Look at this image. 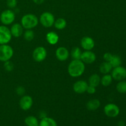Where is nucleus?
<instances>
[{"mask_svg": "<svg viewBox=\"0 0 126 126\" xmlns=\"http://www.w3.org/2000/svg\"><path fill=\"white\" fill-rule=\"evenodd\" d=\"M39 118H40L41 119H43V118H46V117H47L46 113V112L44 111H41L39 112Z\"/></svg>", "mask_w": 126, "mask_h": 126, "instance_id": "nucleus-33", "label": "nucleus"}, {"mask_svg": "<svg viewBox=\"0 0 126 126\" xmlns=\"http://www.w3.org/2000/svg\"><path fill=\"white\" fill-rule=\"evenodd\" d=\"M82 52L81 49L78 47H75L71 49L70 52V55L71 56L72 60H81V55Z\"/></svg>", "mask_w": 126, "mask_h": 126, "instance_id": "nucleus-22", "label": "nucleus"}, {"mask_svg": "<svg viewBox=\"0 0 126 126\" xmlns=\"http://www.w3.org/2000/svg\"><path fill=\"white\" fill-rule=\"evenodd\" d=\"M88 85V83L84 80H78L74 83L73 89L75 93L82 94L86 92Z\"/></svg>", "mask_w": 126, "mask_h": 126, "instance_id": "nucleus-11", "label": "nucleus"}, {"mask_svg": "<svg viewBox=\"0 0 126 126\" xmlns=\"http://www.w3.org/2000/svg\"><path fill=\"white\" fill-rule=\"evenodd\" d=\"M39 126H57V122L53 118L50 117H46L41 119L39 123Z\"/></svg>", "mask_w": 126, "mask_h": 126, "instance_id": "nucleus-20", "label": "nucleus"}, {"mask_svg": "<svg viewBox=\"0 0 126 126\" xmlns=\"http://www.w3.org/2000/svg\"><path fill=\"white\" fill-rule=\"evenodd\" d=\"M10 28L6 25H0V45L7 44L12 39Z\"/></svg>", "mask_w": 126, "mask_h": 126, "instance_id": "nucleus-6", "label": "nucleus"}, {"mask_svg": "<svg viewBox=\"0 0 126 126\" xmlns=\"http://www.w3.org/2000/svg\"><path fill=\"white\" fill-rule=\"evenodd\" d=\"M104 113L109 118H116L119 115L120 110L119 107L114 103H108L105 106Z\"/></svg>", "mask_w": 126, "mask_h": 126, "instance_id": "nucleus-9", "label": "nucleus"}, {"mask_svg": "<svg viewBox=\"0 0 126 126\" xmlns=\"http://www.w3.org/2000/svg\"><path fill=\"white\" fill-rule=\"evenodd\" d=\"M6 5L10 9L16 8L17 5V0H6Z\"/></svg>", "mask_w": 126, "mask_h": 126, "instance_id": "nucleus-29", "label": "nucleus"}, {"mask_svg": "<svg viewBox=\"0 0 126 126\" xmlns=\"http://www.w3.org/2000/svg\"><path fill=\"white\" fill-rule=\"evenodd\" d=\"M110 63L112 67L115 68L117 66H121L122 63V60L120 57L118 55H113L110 61L109 62Z\"/></svg>", "mask_w": 126, "mask_h": 126, "instance_id": "nucleus-25", "label": "nucleus"}, {"mask_svg": "<svg viewBox=\"0 0 126 126\" xmlns=\"http://www.w3.org/2000/svg\"><path fill=\"white\" fill-rule=\"evenodd\" d=\"M81 46L85 50H92L95 47V41L90 36H84L81 40Z\"/></svg>", "mask_w": 126, "mask_h": 126, "instance_id": "nucleus-14", "label": "nucleus"}, {"mask_svg": "<svg viewBox=\"0 0 126 126\" xmlns=\"http://www.w3.org/2000/svg\"><path fill=\"white\" fill-rule=\"evenodd\" d=\"M14 55V49L11 46L7 44L0 45V61L5 62L10 60Z\"/></svg>", "mask_w": 126, "mask_h": 126, "instance_id": "nucleus-3", "label": "nucleus"}, {"mask_svg": "<svg viewBox=\"0 0 126 126\" xmlns=\"http://www.w3.org/2000/svg\"><path fill=\"white\" fill-rule=\"evenodd\" d=\"M55 17L50 12H44L41 14L39 18V22L45 28H50L52 27L55 22Z\"/></svg>", "mask_w": 126, "mask_h": 126, "instance_id": "nucleus-5", "label": "nucleus"}, {"mask_svg": "<svg viewBox=\"0 0 126 126\" xmlns=\"http://www.w3.org/2000/svg\"><path fill=\"white\" fill-rule=\"evenodd\" d=\"M116 90L120 94L126 93V81L122 80L116 84Z\"/></svg>", "mask_w": 126, "mask_h": 126, "instance_id": "nucleus-26", "label": "nucleus"}, {"mask_svg": "<svg viewBox=\"0 0 126 126\" xmlns=\"http://www.w3.org/2000/svg\"><path fill=\"white\" fill-rule=\"evenodd\" d=\"M86 92H87L89 94H94L96 92V87H94V86H91V85H88V87H87Z\"/></svg>", "mask_w": 126, "mask_h": 126, "instance_id": "nucleus-31", "label": "nucleus"}, {"mask_svg": "<svg viewBox=\"0 0 126 126\" xmlns=\"http://www.w3.org/2000/svg\"><path fill=\"white\" fill-rule=\"evenodd\" d=\"M32 1L36 4H43L45 0H32Z\"/></svg>", "mask_w": 126, "mask_h": 126, "instance_id": "nucleus-34", "label": "nucleus"}, {"mask_svg": "<svg viewBox=\"0 0 126 126\" xmlns=\"http://www.w3.org/2000/svg\"><path fill=\"white\" fill-rule=\"evenodd\" d=\"M100 107V102L98 99L94 98L90 100L86 104V107L87 110L90 111H95Z\"/></svg>", "mask_w": 126, "mask_h": 126, "instance_id": "nucleus-17", "label": "nucleus"}, {"mask_svg": "<svg viewBox=\"0 0 126 126\" xmlns=\"http://www.w3.org/2000/svg\"></svg>", "mask_w": 126, "mask_h": 126, "instance_id": "nucleus-36", "label": "nucleus"}, {"mask_svg": "<svg viewBox=\"0 0 126 126\" xmlns=\"http://www.w3.org/2000/svg\"><path fill=\"white\" fill-rule=\"evenodd\" d=\"M33 105V100L31 96L23 95L20 98L19 101V105L20 107L22 110L24 111L29 110L31 109Z\"/></svg>", "mask_w": 126, "mask_h": 126, "instance_id": "nucleus-10", "label": "nucleus"}, {"mask_svg": "<svg viewBox=\"0 0 126 126\" xmlns=\"http://www.w3.org/2000/svg\"><path fill=\"white\" fill-rule=\"evenodd\" d=\"M25 123L27 126H39L38 119L33 116H29L25 119Z\"/></svg>", "mask_w": 126, "mask_h": 126, "instance_id": "nucleus-24", "label": "nucleus"}, {"mask_svg": "<svg viewBox=\"0 0 126 126\" xmlns=\"http://www.w3.org/2000/svg\"><path fill=\"white\" fill-rule=\"evenodd\" d=\"M47 52L45 47L43 46H38L34 49L33 52V59L37 62H43L47 57Z\"/></svg>", "mask_w": 126, "mask_h": 126, "instance_id": "nucleus-7", "label": "nucleus"}, {"mask_svg": "<svg viewBox=\"0 0 126 126\" xmlns=\"http://www.w3.org/2000/svg\"><path fill=\"white\" fill-rule=\"evenodd\" d=\"M23 38L27 41H32L34 38V33L32 30H26L23 33Z\"/></svg>", "mask_w": 126, "mask_h": 126, "instance_id": "nucleus-27", "label": "nucleus"}, {"mask_svg": "<svg viewBox=\"0 0 126 126\" xmlns=\"http://www.w3.org/2000/svg\"><path fill=\"white\" fill-rule=\"evenodd\" d=\"M113 79L111 75L110 74L103 75V76L101 78L100 84L104 87H108L112 83Z\"/></svg>", "mask_w": 126, "mask_h": 126, "instance_id": "nucleus-23", "label": "nucleus"}, {"mask_svg": "<svg viewBox=\"0 0 126 126\" xmlns=\"http://www.w3.org/2000/svg\"><path fill=\"white\" fill-rule=\"evenodd\" d=\"M81 60L85 64H92L96 60V55L92 50H85L82 52Z\"/></svg>", "mask_w": 126, "mask_h": 126, "instance_id": "nucleus-13", "label": "nucleus"}, {"mask_svg": "<svg viewBox=\"0 0 126 126\" xmlns=\"http://www.w3.org/2000/svg\"><path fill=\"white\" fill-rule=\"evenodd\" d=\"M67 25V22L66 20L63 18H59L55 20L54 26L58 30H62L65 29Z\"/></svg>", "mask_w": 126, "mask_h": 126, "instance_id": "nucleus-21", "label": "nucleus"}, {"mask_svg": "<svg viewBox=\"0 0 126 126\" xmlns=\"http://www.w3.org/2000/svg\"><path fill=\"white\" fill-rule=\"evenodd\" d=\"M85 63L81 60H72L68 66V73L73 78L82 76L85 71Z\"/></svg>", "mask_w": 126, "mask_h": 126, "instance_id": "nucleus-1", "label": "nucleus"}, {"mask_svg": "<svg viewBox=\"0 0 126 126\" xmlns=\"http://www.w3.org/2000/svg\"><path fill=\"white\" fill-rule=\"evenodd\" d=\"M111 75L113 79L116 81H120L124 80L126 78V68L122 66L113 68Z\"/></svg>", "mask_w": 126, "mask_h": 126, "instance_id": "nucleus-8", "label": "nucleus"}, {"mask_svg": "<svg viewBox=\"0 0 126 126\" xmlns=\"http://www.w3.org/2000/svg\"><path fill=\"white\" fill-rule=\"evenodd\" d=\"M125 122H124V121H120L118 122V126H125Z\"/></svg>", "mask_w": 126, "mask_h": 126, "instance_id": "nucleus-35", "label": "nucleus"}, {"mask_svg": "<svg viewBox=\"0 0 126 126\" xmlns=\"http://www.w3.org/2000/svg\"><path fill=\"white\" fill-rule=\"evenodd\" d=\"M39 23V19L33 14H27L21 18L20 24L25 30H32L35 28Z\"/></svg>", "mask_w": 126, "mask_h": 126, "instance_id": "nucleus-2", "label": "nucleus"}, {"mask_svg": "<svg viewBox=\"0 0 126 126\" xmlns=\"http://www.w3.org/2000/svg\"><path fill=\"white\" fill-rule=\"evenodd\" d=\"M23 29L24 28H23L20 23H13L10 28L12 36L14 37V38H18V37L21 36L23 33Z\"/></svg>", "mask_w": 126, "mask_h": 126, "instance_id": "nucleus-15", "label": "nucleus"}, {"mask_svg": "<svg viewBox=\"0 0 126 126\" xmlns=\"http://www.w3.org/2000/svg\"><path fill=\"white\" fill-rule=\"evenodd\" d=\"M4 68L6 71L11 72L14 68V65L11 60H8V61L4 62Z\"/></svg>", "mask_w": 126, "mask_h": 126, "instance_id": "nucleus-28", "label": "nucleus"}, {"mask_svg": "<svg viewBox=\"0 0 126 126\" xmlns=\"http://www.w3.org/2000/svg\"><path fill=\"white\" fill-rule=\"evenodd\" d=\"M16 19V14L11 9H6L2 11L0 15V21L4 25L12 24Z\"/></svg>", "mask_w": 126, "mask_h": 126, "instance_id": "nucleus-4", "label": "nucleus"}, {"mask_svg": "<svg viewBox=\"0 0 126 126\" xmlns=\"http://www.w3.org/2000/svg\"><path fill=\"white\" fill-rule=\"evenodd\" d=\"M101 78L97 74H93L91 75L88 80V84L94 87H97L100 84Z\"/></svg>", "mask_w": 126, "mask_h": 126, "instance_id": "nucleus-19", "label": "nucleus"}, {"mask_svg": "<svg viewBox=\"0 0 126 126\" xmlns=\"http://www.w3.org/2000/svg\"><path fill=\"white\" fill-rule=\"evenodd\" d=\"M55 57L59 61H66L70 57V52L65 47H59L55 50Z\"/></svg>", "mask_w": 126, "mask_h": 126, "instance_id": "nucleus-12", "label": "nucleus"}, {"mask_svg": "<svg viewBox=\"0 0 126 126\" xmlns=\"http://www.w3.org/2000/svg\"><path fill=\"white\" fill-rule=\"evenodd\" d=\"M112 69H113V67H112L110 63V62L105 61L102 63L99 67L100 72L103 75L109 74L111 72Z\"/></svg>", "mask_w": 126, "mask_h": 126, "instance_id": "nucleus-18", "label": "nucleus"}, {"mask_svg": "<svg viewBox=\"0 0 126 126\" xmlns=\"http://www.w3.org/2000/svg\"><path fill=\"white\" fill-rule=\"evenodd\" d=\"M16 93L18 95L23 96L24 95L25 93V89L24 87L23 86H18V87L16 88Z\"/></svg>", "mask_w": 126, "mask_h": 126, "instance_id": "nucleus-30", "label": "nucleus"}, {"mask_svg": "<svg viewBox=\"0 0 126 126\" xmlns=\"http://www.w3.org/2000/svg\"><path fill=\"white\" fill-rule=\"evenodd\" d=\"M46 38L47 43L50 45H55L59 41V36L55 32H48L46 36Z\"/></svg>", "mask_w": 126, "mask_h": 126, "instance_id": "nucleus-16", "label": "nucleus"}, {"mask_svg": "<svg viewBox=\"0 0 126 126\" xmlns=\"http://www.w3.org/2000/svg\"><path fill=\"white\" fill-rule=\"evenodd\" d=\"M112 56H113V54H111V53L106 52L103 55V59H104L105 62H109L110 61L111 59Z\"/></svg>", "mask_w": 126, "mask_h": 126, "instance_id": "nucleus-32", "label": "nucleus"}]
</instances>
